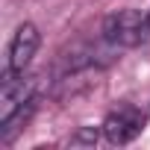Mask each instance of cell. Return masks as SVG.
<instances>
[{
    "mask_svg": "<svg viewBox=\"0 0 150 150\" xmlns=\"http://www.w3.org/2000/svg\"><path fill=\"white\" fill-rule=\"evenodd\" d=\"M147 15H141L138 9H118L103 21V38L115 47H138L147 38Z\"/></svg>",
    "mask_w": 150,
    "mask_h": 150,
    "instance_id": "cell-1",
    "label": "cell"
},
{
    "mask_svg": "<svg viewBox=\"0 0 150 150\" xmlns=\"http://www.w3.org/2000/svg\"><path fill=\"white\" fill-rule=\"evenodd\" d=\"M35 86H38V80L24 77V71H12V68H6L3 80H0V124L9 121L15 112H21L24 106L33 103V97H35Z\"/></svg>",
    "mask_w": 150,
    "mask_h": 150,
    "instance_id": "cell-2",
    "label": "cell"
},
{
    "mask_svg": "<svg viewBox=\"0 0 150 150\" xmlns=\"http://www.w3.org/2000/svg\"><path fill=\"white\" fill-rule=\"evenodd\" d=\"M144 124H147V118H144V112H141L138 106H132V103H118V106L106 115V121H103V135H106L109 144H129L132 138L141 135Z\"/></svg>",
    "mask_w": 150,
    "mask_h": 150,
    "instance_id": "cell-3",
    "label": "cell"
},
{
    "mask_svg": "<svg viewBox=\"0 0 150 150\" xmlns=\"http://www.w3.org/2000/svg\"><path fill=\"white\" fill-rule=\"evenodd\" d=\"M38 41H41L38 30H35L33 24H21V27L15 30L12 44H9V65H6V68L24 71V68L33 62V56H35V50H38Z\"/></svg>",
    "mask_w": 150,
    "mask_h": 150,
    "instance_id": "cell-4",
    "label": "cell"
},
{
    "mask_svg": "<svg viewBox=\"0 0 150 150\" xmlns=\"http://www.w3.org/2000/svg\"><path fill=\"white\" fill-rule=\"evenodd\" d=\"M147 24H150V15H147Z\"/></svg>",
    "mask_w": 150,
    "mask_h": 150,
    "instance_id": "cell-5",
    "label": "cell"
}]
</instances>
